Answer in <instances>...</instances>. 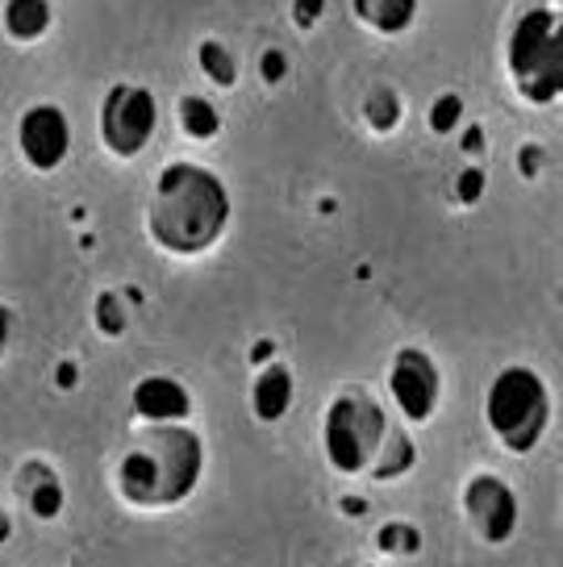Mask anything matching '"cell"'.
<instances>
[{"label":"cell","instance_id":"cell-28","mask_svg":"<svg viewBox=\"0 0 563 567\" xmlns=\"http://www.w3.org/2000/svg\"><path fill=\"white\" fill-rule=\"evenodd\" d=\"M480 138H484V130H480V125H472V130H468V142H463V146H468V151L475 155V146H480Z\"/></svg>","mask_w":563,"mask_h":567},{"label":"cell","instance_id":"cell-14","mask_svg":"<svg viewBox=\"0 0 563 567\" xmlns=\"http://www.w3.org/2000/svg\"><path fill=\"white\" fill-rule=\"evenodd\" d=\"M176 117H180V130L196 142H209L222 134V113H217L213 101H205V96H180Z\"/></svg>","mask_w":563,"mask_h":567},{"label":"cell","instance_id":"cell-1","mask_svg":"<svg viewBox=\"0 0 563 567\" xmlns=\"http://www.w3.org/2000/svg\"><path fill=\"white\" fill-rule=\"evenodd\" d=\"M229 226V193L209 167L167 163L155 179L146 230L167 255H205Z\"/></svg>","mask_w":563,"mask_h":567},{"label":"cell","instance_id":"cell-3","mask_svg":"<svg viewBox=\"0 0 563 567\" xmlns=\"http://www.w3.org/2000/svg\"><path fill=\"white\" fill-rule=\"evenodd\" d=\"M510 75L530 105H551L563 92V21L560 9H530L510 34Z\"/></svg>","mask_w":563,"mask_h":567},{"label":"cell","instance_id":"cell-4","mask_svg":"<svg viewBox=\"0 0 563 567\" xmlns=\"http://www.w3.org/2000/svg\"><path fill=\"white\" fill-rule=\"evenodd\" d=\"M551 396L539 372L530 368H505L484 392V422L497 434V443L513 455H530L546 434Z\"/></svg>","mask_w":563,"mask_h":567},{"label":"cell","instance_id":"cell-13","mask_svg":"<svg viewBox=\"0 0 563 567\" xmlns=\"http://www.w3.org/2000/svg\"><path fill=\"white\" fill-rule=\"evenodd\" d=\"M51 30V0H4V34L13 42H38Z\"/></svg>","mask_w":563,"mask_h":567},{"label":"cell","instance_id":"cell-2","mask_svg":"<svg viewBox=\"0 0 563 567\" xmlns=\"http://www.w3.org/2000/svg\"><path fill=\"white\" fill-rule=\"evenodd\" d=\"M205 467V451L188 425L163 422L151 430V439L139 443L117 467V488L130 505L163 509L193 496L196 480Z\"/></svg>","mask_w":563,"mask_h":567},{"label":"cell","instance_id":"cell-19","mask_svg":"<svg viewBox=\"0 0 563 567\" xmlns=\"http://www.w3.org/2000/svg\"><path fill=\"white\" fill-rule=\"evenodd\" d=\"M96 326H101V334H109V338L125 334L130 318H125V305L117 292H101V297H96Z\"/></svg>","mask_w":563,"mask_h":567},{"label":"cell","instance_id":"cell-7","mask_svg":"<svg viewBox=\"0 0 563 567\" xmlns=\"http://www.w3.org/2000/svg\"><path fill=\"white\" fill-rule=\"evenodd\" d=\"M388 392H392V401H397L406 422H426L439 409L442 392L434 359L418 351V347H401L397 359H392V368H388Z\"/></svg>","mask_w":563,"mask_h":567},{"label":"cell","instance_id":"cell-17","mask_svg":"<svg viewBox=\"0 0 563 567\" xmlns=\"http://www.w3.org/2000/svg\"><path fill=\"white\" fill-rule=\"evenodd\" d=\"M368 125L376 130V134H388V130H397V122H401V101H397V92L392 89H376L368 96Z\"/></svg>","mask_w":563,"mask_h":567},{"label":"cell","instance_id":"cell-9","mask_svg":"<svg viewBox=\"0 0 563 567\" xmlns=\"http://www.w3.org/2000/svg\"><path fill=\"white\" fill-rule=\"evenodd\" d=\"M18 151L34 172L63 167L71 151V122L59 105H30L18 122Z\"/></svg>","mask_w":563,"mask_h":567},{"label":"cell","instance_id":"cell-22","mask_svg":"<svg viewBox=\"0 0 563 567\" xmlns=\"http://www.w3.org/2000/svg\"><path fill=\"white\" fill-rule=\"evenodd\" d=\"M484 172L480 167H468V172H459V179H455V196L463 200V205H475L480 196H484Z\"/></svg>","mask_w":563,"mask_h":567},{"label":"cell","instance_id":"cell-5","mask_svg":"<svg viewBox=\"0 0 563 567\" xmlns=\"http://www.w3.org/2000/svg\"><path fill=\"white\" fill-rule=\"evenodd\" d=\"M388 417L364 392H342L335 405L326 409V425H321V451L335 472L342 476H359L368 472L376 451L385 443Z\"/></svg>","mask_w":563,"mask_h":567},{"label":"cell","instance_id":"cell-21","mask_svg":"<svg viewBox=\"0 0 563 567\" xmlns=\"http://www.w3.org/2000/svg\"><path fill=\"white\" fill-rule=\"evenodd\" d=\"M459 122H463V96H455V92L439 96L434 109H430V130H434V134H451Z\"/></svg>","mask_w":563,"mask_h":567},{"label":"cell","instance_id":"cell-26","mask_svg":"<svg viewBox=\"0 0 563 567\" xmlns=\"http://www.w3.org/2000/svg\"><path fill=\"white\" fill-rule=\"evenodd\" d=\"M539 163H543L539 146H526V155H522V167H526V176H534V172H539Z\"/></svg>","mask_w":563,"mask_h":567},{"label":"cell","instance_id":"cell-24","mask_svg":"<svg viewBox=\"0 0 563 567\" xmlns=\"http://www.w3.org/2000/svg\"><path fill=\"white\" fill-rule=\"evenodd\" d=\"M259 75H264V84H280L284 75H288V59H284V51H264V59H259Z\"/></svg>","mask_w":563,"mask_h":567},{"label":"cell","instance_id":"cell-23","mask_svg":"<svg viewBox=\"0 0 563 567\" xmlns=\"http://www.w3.org/2000/svg\"><path fill=\"white\" fill-rule=\"evenodd\" d=\"M321 13H326V0H293V21L300 30H314Z\"/></svg>","mask_w":563,"mask_h":567},{"label":"cell","instance_id":"cell-27","mask_svg":"<svg viewBox=\"0 0 563 567\" xmlns=\"http://www.w3.org/2000/svg\"><path fill=\"white\" fill-rule=\"evenodd\" d=\"M59 389H75V363H59Z\"/></svg>","mask_w":563,"mask_h":567},{"label":"cell","instance_id":"cell-15","mask_svg":"<svg viewBox=\"0 0 563 567\" xmlns=\"http://www.w3.org/2000/svg\"><path fill=\"white\" fill-rule=\"evenodd\" d=\"M413 460H418L413 443H409L401 430H392V425H388L385 443H380L376 460H371V472H376V480H392V476H401V472H409Z\"/></svg>","mask_w":563,"mask_h":567},{"label":"cell","instance_id":"cell-25","mask_svg":"<svg viewBox=\"0 0 563 567\" xmlns=\"http://www.w3.org/2000/svg\"><path fill=\"white\" fill-rule=\"evenodd\" d=\"M9 334H13V313L0 305V354H4V347H9Z\"/></svg>","mask_w":563,"mask_h":567},{"label":"cell","instance_id":"cell-12","mask_svg":"<svg viewBox=\"0 0 563 567\" xmlns=\"http://www.w3.org/2000/svg\"><path fill=\"white\" fill-rule=\"evenodd\" d=\"M355 18L376 34H406L418 18V0H351Z\"/></svg>","mask_w":563,"mask_h":567},{"label":"cell","instance_id":"cell-20","mask_svg":"<svg viewBox=\"0 0 563 567\" xmlns=\"http://www.w3.org/2000/svg\"><path fill=\"white\" fill-rule=\"evenodd\" d=\"M380 550H392V555H413V550H422V534L406 526V522H388L385 530H380Z\"/></svg>","mask_w":563,"mask_h":567},{"label":"cell","instance_id":"cell-29","mask_svg":"<svg viewBox=\"0 0 563 567\" xmlns=\"http://www.w3.org/2000/svg\"><path fill=\"white\" fill-rule=\"evenodd\" d=\"M267 354H272V342H259V347H255V351H250V359H255V363H264Z\"/></svg>","mask_w":563,"mask_h":567},{"label":"cell","instance_id":"cell-18","mask_svg":"<svg viewBox=\"0 0 563 567\" xmlns=\"http://www.w3.org/2000/svg\"><path fill=\"white\" fill-rule=\"evenodd\" d=\"M63 501H68V496H63V484L54 476H42L34 488H30V514L42 517V522H51V517L63 514Z\"/></svg>","mask_w":563,"mask_h":567},{"label":"cell","instance_id":"cell-6","mask_svg":"<svg viewBox=\"0 0 563 567\" xmlns=\"http://www.w3.org/2000/svg\"><path fill=\"white\" fill-rule=\"evenodd\" d=\"M158 105L155 96L139 84H117L109 89L101 105V138L117 159H134L146 142L155 138Z\"/></svg>","mask_w":563,"mask_h":567},{"label":"cell","instance_id":"cell-10","mask_svg":"<svg viewBox=\"0 0 563 567\" xmlns=\"http://www.w3.org/2000/svg\"><path fill=\"white\" fill-rule=\"evenodd\" d=\"M134 413H139L142 422L151 425H163V422H184L188 413H193V396L188 389L172 380V375H142L139 384H134Z\"/></svg>","mask_w":563,"mask_h":567},{"label":"cell","instance_id":"cell-30","mask_svg":"<svg viewBox=\"0 0 563 567\" xmlns=\"http://www.w3.org/2000/svg\"><path fill=\"white\" fill-rule=\"evenodd\" d=\"M4 538H9V517L0 514V543H4Z\"/></svg>","mask_w":563,"mask_h":567},{"label":"cell","instance_id":"cell-8","mask_svg":"<svg viewBox=\"0 0 563 567\" xmlns=\"http://www.w3.org/2000/svg\"><path fill=\"white\" fill-rule=\"evenodd\" d=\"M463 509H468V522L472 530L484 538V543H510L513 530H518V496L501 476H472L468 488H463Z\"/></svg>","mask_w":563,"mask_h":567},{"label":"cell","instance_id":"cell-16","mask_svg":"<svg viewBox=\"0 0 563 567\" xmlns=\"http://www.w3.org/2000/svg\"><path fill=\"white\" fill-rule=\"evenodd\" d=\"M196 63H201V71H205V80H213L217 89H234V80H238V63H234V54H229L217 38L201 42Z\"/></svg>","mask_w":563,"mask_h":567},{"label":"cell","instance_id":"cell-11","mask_svg":"<svg viewBox=\"0 0 563 567\" xmlns=\"http://www.w3.org/2000/svg\"><path fill=\"white\" fill-rule=\"evenodd\" d=\"M293 372L284 363H272L255 375V389H250V409L259 422H280L284 413L293 409Z\"/></svg>","mask_w":563,"mask_h":567}]
</instances>
